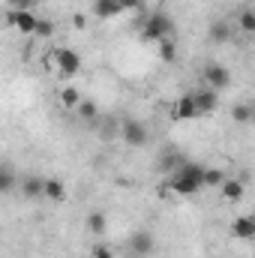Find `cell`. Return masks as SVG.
<instances>
[{"instance_id": "obj_1", "label": "cell", "mask_w": 255, "mask_h": 258, "mask_svg": "<svg viewBox=\"0 0 255 258\" xmlns=\"http://www.w3.org/2000/svg\"><path fill=\"white\" fill-rule=\"evenodd\" d=\"M204 165L198 162H183L174 174H168V189L174 195H195L204 189Z\"/></svg>"}, {"instance_id": "obj_2", "label": "cell", "mask_w": 255, "mask_h": 258, "mask_svg": "<svg viewBox=\"0 0 255 258\" xmlns=\"http://www.w3.org/2000/svg\"><path fill=\"white\" fill-rule=\"evenodd\" d=\"M174 33V21L165 12H150L141 24V39L144 42H162Z\"/></svg>"}, {"instance_id": "obj_3", "label": "cell", "mask_w": 255, "mask_h": 258, "mask_svg": "<svg viewBox=\"0 0 255 258\" xmlns=\"http://www.w3.org/2000/svg\"><path fill=\"white\" fill-rule=\"evenodd\" d=\"M51 57H54V63H57V69H60L63 78H72V75L81 72V54H78L75 48H57Z\"/></svg>"}, {"instance_id": "obj_4", "label": "cell", "mask_w": 255, "mask_h": 258, "mask_svg": "<svg viewBox=\"0 0 255 258\" xmlns=\"http://www.w3.org/2000/svg\"><path fill=\"white\" fill-rule=\"evenodd\" d=\"M201 78H204V84L213 87V90H225V87L231 84V72H228V66H222V63H207L204 72H201Z\"/></svg>"}, {"instance_id": "obj_5", "label": "cell", "mask_w": 255, "mask_h": 258, "mask_svg": "<svg viewBox=\"0 0 255 258\" xmlns=\"http://www.w3.org/2000/svg\"><path fill=\"white\" fill-rule=\"evenodd\" d=\"M120 138L129 147H144L147 144V129H144L141 120H123L120 123Z\"/></svg>"}, {"instance_id": "obj_6", "label": "cell", "mask_w": 255, "mask_h": 258, "mask_svg": "<svg viewBox=\"0 0 255 258\" xmlns=\"http://www.w3.org/2000/svg\"><path fill=\"white\" fill-rule=\"evenodd\" d=\"M6 21H9V24H15L21 33H36V27H39V18H36L30 9H9Z\"/></svg>"}, {"instance_id": "obj_7", "label": "cell", "mask_w": 255, "mask_h": 258, "mask_svg": "<svg viewBox=\"0 0 255 258\" xmlns=\"http://www.w3.org/2000/svg\"><path fill=\"white\" fill-rule=\"evenodd\" d=\"M201 111H198V102H195V90L183 93L177 102H174V120H198Z\"/></svg>"}, {"instance_id": "obj_8", "label": "cell", "mask_w": 255, "mask_h": 258, "mask_svg": "<svg viewBox=\"0 0 255 258\" xmlns=\"http://www.w3.org/2000/svg\"><path fill=\"white\" fill-rule=\"evenodd\" d=\"M195 102H198L201 117H204V114H213L216 105H219V90H213V87H201V90H195Z\"/></svg>"}, {"instance_id": "obj_9", "label": "cell", "mask_w": 255, "mask_h": 258, "mask_svg": "<svg viewBox=\"0 0 255 258\" xmlns=\"http://www.w3.org/2000/svg\"><path fill=\"white\" fill-rule=\"evenodd\" d=\"M231 234H234L237 240H252V237H255L252 216H237V219L231 222Z\"/></svg>"}, {"instance_id": "obj_10", "label": "cell", "mask_w": 255, "mask_h": 258, "mask_svg": "<svg viewBox=\"0 0 255 258\" xmlns=\"http://www.w3.org/2000/svg\"><path fill=\"white\" fill-rule=\"evenodd\" d=\"M219 189H222V198H225V201H240V198L246 195V186H243L240 177H228Z\"/></svg>"}, {"instance_id": "obj_11", "label": "cell", "mask_w": 255, "mask_h": 258, "mask_svg": "<svg viewBox=\"0 0 255 258\" xmlns=\"http://www.w3.org/2000/svg\"><path fill=\"white\" fill-rule=\"evenodd\" d=\"M21 192H24V198H39V195H45V180L36 174H27L21 180Z\"/></svg>"}, {"instance_id": "obj_12", "label": "cell", "mask_w": 255, "mask_h": 258, "mask_svg": "<svg viewBox=\"0 0 255 258\" xmlns=\"http://www.w3.org/2000/svg\"><path fill=\"white\" fill-rule=\"evenodd\" d=\"M93 12L96 18H114L123 9H120V0H93Z\"/></svg>"}, {"instance_id": "obj_13", "label": "cell", "mask_w": 255, "mask_h": 258, "mask_svg": "<svg viewBox=\"0 0 255 258\" xmlns=\"http://www.w3.org/2000/svg\"><path fill=\"white\" fill-rule=\"evenodd\" d=\"M132 252H138V255L153 252V237H150L147 231H135V234H132Z\"/></svg>"}, {"instance_id": "obj_14", "label": "cell", "mask_w": 255, "mask_h": 258, "mask_svg": "<svg viewBox=\"0 0 255 258\" xmlns=\"http://www.w3.org/2000/svg\"><path fill=\"white\" fill-rule=\"evenodd\" d=\"M45 198H48V201H63L66 198L63 180H57V177H45Z\"/></svg>"}, {"instance_id": "obj_15", "label": "cell", "mask_w": 255, "mask_h": 258, "mask_svg": "<svg viewBox=\"0 0 255 258\" xmlns=\"http://www.w3.org/2000/svg\"><path fill=\"white\" fill-rule=\"evenodd\" d=\"M231 120L234 123H252V102H240L231 108Z\"/></svg>"}, {"instance_id": "obj_16", "label": "cell", "mask_w": 255, "mask_h": 258, "mask_svg": "<svg viewBox=\"0 0 255 258\" xmlns=\"http://www.w3.org/2000/svg\"><path fill=\"white\" fill-rule=\"evenodd\" d=\"M108 228V219H105V213L102 210H93L90 216H87V231H93V234H102Z\"/></svg>"}, {"instance_id": "obj_17", "label": "cell", "mask_w": 255, "mask_h": 258, "mask_svg": "<svg viewBox=\"0 0 255 258\" xmlns=\"http://www.w3.org/2000/svg\"><path fill=\"white\" fill-rule=\"evenodd\" d=\"M159 57H162L165 63H174V60H177V45H174V39H171V36L159 42Z\"/></svg>"}, {"instance_id": "obj_18", "label": "cell", "mask_w": 255, "mask_h": 258, "mask_svg": "<svg viewBox=\"0 0 255 258\" xmlns=\"http://www.w3.org/2000/svg\"><path fill=\"white\" fill-rule=\"evenodd\" d=\"M237 24H240V33H255V9H240Z\"/></svg>"}, {"instance_id": "obj_19", "label": "cell", "mask_w": 255, "mask_h": 258, "mask_svg": "<svg viewBox=\"0 0 255 258\" xmlns=\"http://www.w3.org/2000/svg\"><path fill=\"white\" fill-rule=\"evenodd\" d=\"M228 177H225V171L222 168H207L204 171V186H222Z\"/></svg>"}, {"instance_id": "obj_20", "label": "cell", "mask_w": 255, "mask_h": 258, "mask_svg": "<svg viewBox=\"0 0 255 258\" xmlns=\"http://www.w3.org/2000/svg\"><path fill=\"white\" fill-rule=\"evenodd\" d=\"M60 102H63L66 108H78V105H81V93H78L75 87H63V90H60Z\"/></svg>"}, {"instance_id": "obj_21", "label": "cell", "mask_w": 255, "mask_h": 258, "mask_svg": "<svg viewBox=\"0 0 255 258\" xmlns=\"http://www.w3.org/2000/svg\"><path fill=\"white\" fill-rule=\"evenodd\" d=\"M180 165H183V162L177 159V153H165V156L159 159V168H162V171H168V174H174Z\"/></svg>"}, {"instance_id": "obj_22", "label": "cell", "mask_w": 255, "mask_h": 258, "mask_svg": "<svg viewBox=\"0 0 255 258\" xmlns=\"http://www.w3.org/2000/svg\"><path fill=\"white\" fill-rule=\"evenodd\" d=\"M210 39H213V42H228V39H231L228 24H213V27H210Z\"/></svg>"}, {"instance_id": "obj_23", "label": "cell", "mask_w": 255, "mask_h": 258, "mask_svg": "<svg viewBox=\"0 0 255 258\" xmlns=\"http://www.w3.org/2000/svg\"><path fill=\"white\" fill-rule=\"evenodd\" d=\"M12 186H15V174H12V165H3V168H0V189H3V192H9Z\"/></svg>"}, {"instance_id": "obj_24", "label": "cell", "mask_w": 255, "mask_h": 258, "mask_svg": "<svg viewBox=\"0 0 255 258\" xmlns=\"http://www.w3.org/2000/svg\"><path fill=\"white\" fill-rule=\"evenodd\" d=\"M78 114H81L84 120H96V102H90V99H81V105H78Z\"/></svg>"}, {"instance_id": "obj_25", "label": "cell", "mask_w": 255, "mask_h": 258, "mask_svg": "<svg viewBox=\"0 0 255 258\" xmlns=\"http://www.w3.org/2000/svg\"><path fill=\"white\" fill-rule=\"evenodd\" d=\"M90 258H114V255H111V249H108L105 243H96L93 252H90Z\"/></svg>"}, {"instance_id": "obj_26", "label": "cell", "mask_w": 255, "mask_h": 258, "mask_svg": "<svg viewBox=\"0 0 255 258\" xmlns=\"http://www.w3.org/2000/svg\"><path fill=\"white\" fill-rule=\"evenodd\" d=\"M51 33H54V24H51V21H42V18H39V27H36V36H51Z\"/></svg>"}, {"instance_id": "obj_27", "label": "cell", "mask_w": 255, "mask_h": 258, "mask_svg": "<svg viewBox=\"0 0 255 258\" xmlns=\"http://www.w3.org/2000/svg\"><path fill=\"white\" fill-rule=\"evenodd\" d=\"M144 6V0H120V9L123 12H135V9H141Z\"/></svg>"}, {"instance_id": "obj_28", "label": "cell", "mask_w": 255, "mask_h": 258, "mask_svg": "<svg viewBox=\"0 0 255 258\" xmlns=\"http://www.w3.org/2000/svg\"><path fill=\"white\" fill-rule=\"evenodd\" d=\"M9 3H12L15 9H30V3H33V0H9Z\"/></svg>"}, {"instance_id": "obj_29", "label": "cell", "mask_w": 255, "mask_h": 258, "mask_svg": "<svg viewBox=\"0 0 255 258\" xmlns=\"http://www.w3.org/2000/svg\"><path fill=\"white\" fill-rule=\"evenodd\" d=\"M252 123H255V102H252Z\"/></svg>"}, {"instance_id": "obj_30", "label": "cell", "mask_w": 255, "mask_h": 258, "mask_svg": "<svg viewBox=\"0 0 255 258\" xmlns=\"http://www.w3.org/2000/svg\"><path fill=\"white\" fill-rule=\"evenodd\" d=\"M252 222H255V213H252Z\"/></svg>"}]
</instances>
